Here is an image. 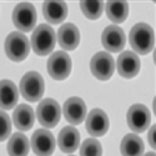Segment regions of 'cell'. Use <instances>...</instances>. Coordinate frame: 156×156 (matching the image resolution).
<instances>
[{"mask_svg":"<svg viewBox=\"0 0 156 156\" xmlns=\"http://www.w3.org/2000/svg\"><path fill=\"white\" fill-rule=\"evenodd\" d=\"M58 43L64 50H74L80 43V33L74 24L66 23L58 30Z\"/></svg>","mask_w":156,"mask_h":156,"instance_id":"cell-15","label":"cell"},{"mask_svg":"<svg viewBox=\"0 0 156 156\" xmlns=\"http://www.w3.org/2000/svg\"><path fill=\"white\" fill-rule=\"evenodd\" d=\"M36 118L44 127H55L61 118L60 105L54 99H44L36 109Z\"/></svg>","mask_w":156,"mask_h":156,"instance_id":"cell-5","label":"cell"},{"mask_svg":"<svg viewBox=\"0 0 156 156\" xmlns=\"http://www.w3.org/2000/svg\"><path fill=\"white\" fill-rule=\"evenodd\" d=\"M144 149V142L136 134H127L124 136L120 145L122 156H142Z\"/></svg>","mask_w":156,"mask_h":156,"instance_id":"cell-20","label":"cell"},{"mask_svg":"<svg viewBox=\"0 0 156 156\" xmlns=\"http://www.w3.org/2000/svg\"><path fill=\"white\" fill-rule=\"evenodd\" d=\"M64 116L70 124L79 125L86 118V105L83 99L80 98H70L65 101L62 108Z\"/></svg>","mask_w":156,"mask_h":156,"instance_id":"cell-13","label":"cell"},{"mask_svg":"<svg viewBox=\"0 0 156 156\" xmlns=\"http://www.w3.org/2000/svg\"><path fill=\"white\" fill-rule=\"evenodd\" d=\"M29 147L28 137L21 133H15L8 142V154L9 156H28Z\"/></svg>","mask_w":156,"mask_h":156,"instance_id":"cell-21","label":"cell"},{"mask_svg":"<svg viewBox=\"0 0 156 156\" xmlns=\"http://www.w3.org/2000/svg\"><path fill=\"white\" fill-rule=\"evenodd\" d=\"M126 120L129 127L134 133H144L151 122V114L142 104H135L129 109Z\"/></svg>","mask_w":156,"mask_h":156,"instance_id":"cell-9","label":"cell"},{"mask_svg":"<svg viewBox=\"0 0 156 156\" xmlns=\"http://www.w3.org/2000/svg\"><path fill=\"white\" fill-rule=\"evenodd\" d=\"M5 54L6 56L12 60V61H23L24 59H27L30 51V43L29 39L25 36L23 33H10L8 37L5 39Z\"/></svg>","mask_w":156,"mask_h":156,"instance_id":"cell-3","label":"cell"},{"mask_svg":"<svg viewBox=\"0 0 156 156\" xmlns=\"http://www.w3.org/2000/svg\"><path fill=\"white\" fill-rule=\"evenodd\" d=\"M90 70L99 80H109L115 70V61L112 56L106 51L96 53L90 61Z\"/></svg>","mask_w":156,"mask_h":156,"instance_id":"cell-7","label":"cell"},{"mask_svg":"<svg viewBox=\"0 0 156 156\" xmlns=\"http://www.w3.org/2000/svg\"><path fill=\"white\" fill-rule=\"evenodd\" d=\"M55 139L49 130L39 129L31 136V149L37 156H50L55 150Z\"/></svg>","mask_w":156,"mask_h":156,"instance_id":"cell-10","label":"cell"},{"mask_svg":"<svg viewBox=\"0 0 156 156\" xmlns=\"http://www.w3.org/2000/svg\"><path fill=\"white\" fill-rule=\"evenodd\" d=\"M80 144V134L74 126H65L58 136V145L62 152H74Z\"/></svg>","mask_w":156,"mask_h":156,"instance_id":"cell-16","label":"cell"},{"mask_svg":"<svg viewBox=\"0 0 156 156\" xmlns=\"http://www.w3.org/2000/svg\"><path fill=\"white\" fill-rule=\"evenodd\" d=\"M12 120H14V125L16 126V129L21 131H28L33 127L35 121V114L33 108L27 104H21L16 106L14 114H12Z\"/></svg>","mask_w":156,"mask_h":156,"instance_id":"cell-18","label":"cell"},{"mask_svg":"<svg viewBox=\"0 0 156 156\" xmlns=\"http://www.w3.org/2000/svg\"><path fill=\"white\" fill-rule=\"evenodd\" d=\"M129 40L131 48L135 50V54L137 53L141 55H146L154 49L155 34L149 24L139 23L130 30Z\"/></svg>","mask_w":156,"mask_h":156,"instance_id":"cell-1","label":"cell"},{"mask_svg":"<svg viewBox=\"0 0 156 156\" xmlns=\"http://www.w3.org/2000/svg\"><path fill=\"white\" fill-rule=\"evenodd\" d=\"M155 133H156V125L151 126L150 131H149V136H147L149 142H150V146H151L152 149H155V147H156V142H155Z\"/></svg>","mask_w":156,"mask_h":156,"instance_id":"cell-26","label":"cell"},{"mask_svg":"<svg viewBox=\"0 0 156 156\" xmlns=\"http://www.w3.org/2000/svg\"><path fill=\"white\" fill-rule=\"evenodd\" d=\"M116 68L122 77L131 79L140 71V59L133 51H124L118 58Z\"/></svg>","mask_w":156,"mask_h":156,"instance_id":"cell-14","label":"cell"},{"mask_svg":"<svg viewBox=\"0 0 156 156\" xmlns=\"http://www.w3.org/2000/svg\"><path fill=\"white\" fill-rule=\"evenodd\" d=\"M101 43L110 53H119L126 44V36L121 28L116 25H109L101 35Z\"/></svg>","mask_w":156,"mask_h":156,"instance_id":"cell-11","label":"cell"},{"mask_svg":"<svg viewBox=\"0 0 156 156\" xmlns=\"http://www.w3.org/2000/svg\"><path fill=\"white\" fill-rule=\"evenodd\" d=\"M19 99V91L16 85L10 80L0 81V108L4 110L12 109Z\"/></svg>","mask_w":156,"mask_h":156,"instance_id":"cell-19","label":"cell"},{"mask_svg":"<svg viewBox=\"0 0 156 156\" xmlns=\"http://www.w3.org/2000/svg\"><path fill=\"white\" fill-rule=\"evenodd\" d=\"M36 10L30 3H20L12 11V23L21 31H31L36 24Z\"/></svg>","mask_w":156,"mask_h":156,"instance_id":"cell-6","label":"cell"},{"mask_svg":"<svg viewBox=\"0 0 156 156\" xmlns=\"http://www.w3.org/2000/svg\"><path fill=\"white\" fill-rule=\"evenodd\" d=\"M45 90V84L43 76L36 71L27 73L20 80V93L25 100L30 102L39 101Z\"/></svg>","mask_w":156,"mask_h":156,"instance_id":"cell-4","label":"cell"},{"mask_svg":"<svg viewBox=\"0 0 156 156\" xmlns=\"http://www.w3.org/2000/svg\"><path fill=\"white\" fill-rule=\"evenodd\" d=\"M11 133V121L6 112L0 110V141H4L9 137Z\"/></svg>","mask_w":156,"mask_h":156,"instance_id":"cell-25","label":"cell"},{"mask_svg":"<svg viewBox=\"0 0 156 156\" xmlns=\"http://www.w3.org/2000/svg\"><path fill=\"white\" fill-rule=\"evenodd\" d=\"M71 59L65 51H56L48 60V73L55 80H64L70 75Z\"/></svg>","mask_w":156,"mask_h":156,"instance_id":"cell-8","label":"cell"},{"mask_svg":"<svg viewBox=\"0 0 156 156\" xmlns=\"http://www.w3.org/2000/svg\"><path fill=\"white\" fill-rule=\"evenodd\" d=\"M56 44V35L54 29L48 24L39 25L31 35V46L34 53L44 56L54 50Z\"/></svg>","mask_w":156,"mask_h":156,"instance_id":"cell-2","label":"cell"},{"mask_svg":"<svg viewBox=\"0 0 156 156\" xmlns=\"http://www.w3.org/2000/svg\"><path fill=\"white\" fill-rule=\"evenodd\" d=\"M81 11L87 19H99L104 11V3L101 2H81L80 3Z\"/></svg>","mask_w":156,"mask_h":156,"instance_id":"cell-23","label":"cell"},{"mask_svg":"<svg viewBox=\"0 0 156 156\" xmlns=\"http://www.w3.org/2000/svg\"><path fill=\"white\" fill-rule=\"evenodd\" d=\"M101 144L95 139H86L80 147V156H101Z\"/></svg>","mask_w":156,"mask_h":156,"instance_id":"cell-24","label":"cell"},{"mask_svg":"<svg viewBox=\"0 0 156 156\" xmlns=\"http://www.w3.org/2000/svg\"><path fill=\"white\" fill-rule=\"evenodd\" d=\"M44 18L51 24H60L68 16V5L64 2H45L43 4Z\"/></svg>","mask_w":156,"mask_h":156,"instance_id":"cell-17","label":"cell"},{"mask_svg":"<svg viewBox=\"0 0 156 156\" xmlns=\"http://www.w3.org/2000/svg\"><path fill=\"white\" fill-rule=\"evenodd\" d=\"M105 10L111 21L120 24L125 21L129 15V4L125 2H109L105 5Z\"/></svg>","mask_w":156,"mask_h":156,"instance_id":"cell-22","label":"cell"},{"mask_svg":"<svg viewBox=\"0 0 156 156\" xmlns=\"http://www.w3.org/2000/svg\"><path fill=\"white\" fill-rule=\"evenodd\" d=\"M86 130L90 135L95 137L105 135L109 130V118L106 112L101 109H94L90 111L86 118Z\"/></svg>","mask_w":156,"mask_h":156,"instance_id":"cell-12","label":"cell"},{"mask_svg":"<svg viewBox=\"0 0 156 156\" xmlns=\"http://www.w3.org/2000/svg\"><path fill=\"white\" fill-rule=\"evenodd\" d=\"M144 156H156V155H155V152H147V154L144 155Z\"/></svg>","mask_w":156,"mask_h":156,"instance_id":"cell-27","label":"cell"}]
</instances>
